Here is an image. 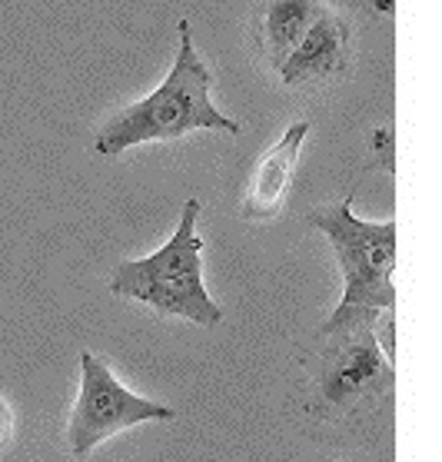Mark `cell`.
Listing matches in <instances>:
<instances>
[{"label":"cell","instance_id":"6da1fadb","mask_svg":"<svg viewBox=\"0 0 442 462\" xmlns=\"http://www.w3.org/2000/svg\"><path fill=\"white\" fill-rule=\"evenodd\" d=\"M379 313L336 306L299 353L306 373V412L327 422L359 420L392 396L396 369L376 333Z\"/></svg>","mask_w":442,"mask_h":462},{"label":"cell","instance_id":"30bf717a","mask_svg":"<svg viewBox=\"0 0 442 462\" xmlns=\"http://www.w3.org/2000/svg\"><path fill=\"white\" fill-rule=\"evenodd\" d=\"M14 439V410L0 400V449Z\"/></svg>","mask_w":442,"mask_h":462},{"label":"cell","instance_id":"9c48e42d","mask_svg":"<svg viewBox=\"0 0 442 462\" xmlns=\"http://www.w3.org/2000/svg\"><path fill=\"white\" fill-rule=\"evenodd\" d=\"M373 153H376V167L392 173V126H379L376 140H373Z\"/></svg>","mask_w":442,"mask_h":462},{"label":"cell","instance_id":"ba28073f","mask_svg":"<svg viewBox=\"0 0 442 462\" xmlns=\"http://www.w3.org/2000/svg\"><path fill=\"white\" fill-rule=\"evenodd\" d=\"M327 0H260L256 7V41L270 67H283L313 21L323 14Z\"/></svg>","mask_w":442,"mask_h":462},{"label":"cell","instance_id":"277c9868","mask_svg":"<svg viewBox=\"0 0 442 462\" xmlns=\"http://www.w3.org/2000/svg\"><path fill=\"white\" fill-rule=\"evenodd\" d=\"M309 226L327 233L343 270V306H363L376 313H392L396 306V220L369 223L353 213V193L339 203L319 207L309 217Z\"/></svg>","mask_w":442,"mask_h":462},{"label":"cell","instance_id":"5b68a950","mask_svg":"<svg viewBox=\"0 0 442 462\" xmlns=\"http://www.w3.org/2000/svg\"><path fill=\"white\" fill-rule=\"evenodd\" d=\"M177 410L137 396L114 376L106 359L94 356L90 349L80 353V393L67 422V449L77 459H87L90 452L116 432L140 426V422H173Z\"/></svg>","mask_w":442,"mask_h":462},{"label":"cell","instance_id":"52a82bcc","mask_svg":"<svg viewBox=\"0 0 442 462\" xmlns=\"http://www.w3.org/2000/svg\"><path fill=\"white\" fill-rule=\"evenodd\" d=\"M306 137H309V120H293L283 130V137L260 157V163L253 167L250 187L243 193V220H273L283 210Z\"/></svg>","mask_w":442,"mask_h":462},{"label":"cell","instance_id":"7a4b0ae2","mask_svg":"<svg viewBox=\"0 0 442 462\" xmlns=\"http://www.w3.org/2000/svg\"><path fill=\"white\" fill-rule=\"evenodd\" d=\"M213 77L203 57L193 47L189 21H180V51L173 57L167 80L150 97L116 110L100 130L94 147L104 157H116L130 147L153 143V140H180L193 130H223L240 134V124L233 116L220 114L210 100Z\"/></svg>","mask_w":442,"mask_h":462},{"label":"cell","instance_id":"3957f363","mask_svg":"<svg viewBox=\"0 0 442 462\" xmlns=\"http://www.w3.org/2000/svg\"><path fill=\"white\" fill-rule=\"evenodd\" d=\"M203 200L189 197L180 213L177 233L157 253L124 260L116 266L110 290L126 300L153 306L163 316H180L197 326H220L223 313L203 283V240L197 236Z\"/></svg>","mask_w":442,"mask_h":462},{"label":"cell","instance_id":"8992f818","mask_svg":"<svg viewBox=\"0 0 442 462\" xmlns=\"http://www.w3.org/2000/svg\"><path fill=\"white\" fill-rule=\"evenodd\" d=\"M349 67H353V47H349L346 17L333 7H323V14L276 74L286 87H329L343 80Z\"/></svg>","mask_w":442,"mask_h":462}]
</instances>
